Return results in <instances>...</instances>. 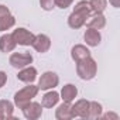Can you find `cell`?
Returning <instances> with one entry per match:
<instances>
[{
    "mask_svg": "<svg viewBox=\"0 0 120 120\" xmlns=\"http://www.w3.org/2000/svg\"><path fill=\"white\" fill-rule=\"evenodd\" d=\"M37 69L31 65H27L24 68H21L17 74V79L20 82H24V83H33L35 79H37Z\"/></svg>",
    "mask_w": 120,
    "mask_h": 120,
    "instance_id": "8",
    "label": "cell"
},
{
    "mask_svg": "<svg viewBox=\"0 0 120 120\" xmlns=\"http://www.w3.org/2000/svg\"><path fill=\"white\" fill-rule=\"evenodd\" d=\"M92 13H103L107 7V0H89Z\"/></svg>",
    "mask_w": 120,
    "mask_h": 120,
    "instance_id": "20",
    "label": "cell"
},
{
    "mask_svg": "<svg viewBox=\"0 0 120 120\" xmlns=\"http://www.w3.org/2000/svg\"><path fill=\"white\" fill-rule=\"evenodd\" d=\"M76 74L83 81L93 79L96 76V74H98V64H96V61L92 56H89L86 59H82V61L76 62Z\"/></svg>",
    "mask_w": 120,
    "mask_h": 120,
    "instance_id": "1",
    "label": "cell"
},
{
    "mask_svg": "<svg viewBox=\"0 0 120 120\" xmlns=\"http://www.w3.org/2000/svg\"><path fill=\"white\" fill-rule=\"evenodd\" d=\"M31 47H33L37 52L44 54V52H47V51L51 48V38H49L48 35H45V34H38V35H35V38H34Z\"/></svg>",
    "mask_w": 120,
    "mask_h": 120,
    "instance_id": "7",
    "label": "cell"
},
{
    "mask_svg": "<svg viewBox=\"0 0 120 120\" xmlns=\"http://www.w3.org/2000/svg\"><path fill=\"white\" fill-rule=\"evenodd\" d=\"M21 110H23V116L27 120H37L42 114V106H41V103L33 102V100L28 102L27 105H24L21 107Z\"/></svg>",
    "mask_w": 120,
    "mask_h": 120,
    "instance_id": "6",
    "label": "cell"
},
{
    "mask_svg": "<svg viewBox=\"0 0 120 120\" xmlns=\"http://www.w3.org/2000/svg\"><path fill=\"white\" fill-rule=\"evenodd\" d=\"M14 24H16L14 16L7 14V16H4V17L0 19V31H7V30H10Z\"/></svg>",
    "mask_w": 120,
    "mask_h": 120,
    "instance_id": "22",
    "label": "cell"
},
{
    "mask_svg": "<svg viewBox=\"0 0 120 120\" xmlns=\"http://www.w3.org/2000/svg\"><path fill=\"white\" fill-rule=\"evenodd\" d=\"M59 83V76L52 72V71H47L41 75V78L38 79V89L40 90H49V89H54L56 88Z\"/></svg>",
    "mask_w": 120,
    "mask_h": 120,
    "instance_id": "3",
    "label": "cell"
},
{
    "mask_svg": "<svg viewBox=\"0 0 120 120\" xmlns=\"http://www.w3.org/2000/svg\"><path fill=\"white\" fill-rule=\"evenodd\" d=\"M103 113V107L99 102H89V114H88V119H100Z\"/></svg>",
    "mask_w": 120,
    "mask_h": 120,
    "instance_id": "19",
    "label": "cell"
},
{
    "mask_svg": "<svg viewBox=\"0 0 120 120\" xmlns=\"http://www.w3.org/2000/svg\"><path fill=\"white\" fill-rule=\"evenodd\" d=\"M0 120H2V119H0Z\"/></svg>",
    "mask_w": 120,
    "mask_h": 120,
    "instance_id": "29",
    "label": "cell"
},
{
    "mask_svg": "<svg viewBox=\"0 0 120 120\" xmlns=\"http://www.w3.org/2000/svg\"><path fill=\"white\" fill-rule=\"evenodd\" d=\"M40 6L42 10L49 11L55 7V0H40Z\"/></svg>",
    "mask_w": 120,
    "mask_h": 120,
    "instance_id": "23",
    "label": "cell"
},
{
    "mask_svg": "<svg viewBox=\"0 0 120 120\" xmlns=\"http://www.w3.org/2000/svg\"><path fill=\"white\" fill-rule=\"evenodd\" d=\"M86 27L88 28H95V30H102L106 26V17L103 13H93L92 16L88 17L86 20Z\"/></svg>",
    "mask_w": 120,
    "mask_h": 120,
    "instance_id": "11",
    "label": "cell"
},
{
    "mask_svg": "<svg viewBox=\"0 0 120 120\" xmlns=\"http://www.w3.org/2000/svg\"><path fill=\"white\" fill-rule=\"evenodd\" d=\"M11 35H13L16 44H17V45H23V47L31 45L33 41H34V38H35V35H34L31 31H28L27 28H23V27L16 28V30L11 33Z\"/></svg>",
    "mask_w": 120,
    "mask_h": 120,
    "instance_id": "5",
    "label": "cell"
},
{
    "mask_svg": "<svg viewBox=\"0 0 120 120\" xmlns=\"http://www.w3.org/2000/svg\"><path fill=\"white\" fill-rule=\"evenodd\" d=\"M109 3H110L114 9H119V7H120V0H109Z\"/></svg>",
    "mask_w": 120,
    "mask_h": 120,
    "instance_id": "28",
    "label": "cell"
},
{
    "mask_svg": "<svg viewBox=\"0 0 120 120\" xmlns=\"http://www.w3.org/2000/svg\"><path fill=\"white\" fill-rule=\"evenodd\" d=\"M71 56H72V59L75 62H79L82 59H86V58L90 56V51H89L88 47H85L82 44H76L71 49Z\"/></svg>",
    "mask_w": 120,
    "mask_h": 120,
    "instance_id": "12",
    "label": "cell"
},
{
    "mask_svg": "<svg viewBox=\"0 0 120 120\" xmlns=\"http://www.w3.org/2000/svg\"><path fill=\"white\" fill-rule=\"evenodd\" d=\"M40 92L38 86L33 85V83H28V86H24L23 89H20L19 92H16L14 95V106H17L19 109H21L24 105H27L28 102H31L37 93Z\"/></svg>",
    "mask_w": 120,
    "mask_h": 120,
    "instance_id": "2",
    "label": "cell"
},
{
    "mask_svg": "<svg viewBox=\"0 0 120 120\" xmlns=\"http://www.w3.org/2000/svg\"><path fill=\"white\" fill-rule=\"evenodd\" d=\"M7 82V74L4 71H0V88H3Z\"/></svg>",
    "mask_w": 120,
    "mask_h": 120,
    "instance_id": "26",
    "label": "cell"
},
{
    "mask_svg": "<svg viewBox=\"0 0 120 120\" xmlns=\"http://www.w3.org/2000/svg\"><path fill=\"white\" fill-rule=\"evenodd\" d=\"M55 117L58 120H71L74 119V113H72V105L64 102L62 105H59L58 109L55 110Z\"/></svg>",
    "mask_w": 120,
    "mask_h": 120,
    "instance_id": "14",
    "label": "cell"
},
{
    "mask_svg": "<svg viewBox=\"0 0 120 120\" xmlns=\"http://www.w3.org/2000/svg\"><path fill=\"white\" fill-rule=\"evenodd\" d=\"M7 14H10L9 7H7V6H4V4H0V19L4 17V16H7Z\"/></svg>",
    "mask_w": 120,
    "mask_h": 120,
    "instance_id": "27",
    "label": "cell"
},
{
    "mask_svg": "<svg viewBox=\"0 0 120 120\" xmlns=\"http://www.w3.org/2000/svg\"><path fill=\"white\" fill-rule=\"evenodd\" d=\"M76 96H78V88L72 83L64 85L61 89V93H59V99H62V102H67V103H72Z\"/></svg>",
    "mask_w": 120,
    "mask_h": 120,
    "instance_id": "10",
    "label": "cell"
},
{
    "mask_svg": "<svg viewBox=\"0 0 120 120\" xmlns=\"http://www.w3.org/2000/svg\"><path fill=\"white\" fill-rule=\"evenodd\" d=\"M59 102V93L55 92L54 89H49L41 99V106L42 107H47V109H51L54 106H56Z\"/></svg>",
    "mask_w": 120,
    "mask_h": 120,
    "instance_id": "15",
    "label": "cell"
},
{
    "mask_svg": "<svg viewBox=\"0 0 120 120\" xmlns=\"http://www.w3.org/2000/svg\"><path fill=\"white\" fill-rule=\"evenodd\" d=\"M74 11H78L81 14H85L86 17H89L92 14V10H90V6H89V2H86V0H81V2H78L74 7Z\"/></svg>",
    "mask_w": 120,
    "mask_h": 120,
    "instance_id": "21",
    "label": "cell"
},
{
    "mask_svg": "<svg viewBox=\"0 0 120 120\" xmlns=\"http://www.w3.org/2000/svg\"><path fill=\"white\" fill-rule=\"evenodd\" d=\"M100 119H113V120H117V119H119V114H117V113H113V112H109V113H106V114L102 113Z\"/></svg>",
    "mask_w": 120,
    "mask_h": 120,
    "instance_id": "25",
    "label": "cell"
},
{
    "mask_svg": "<svg viewBox=\"0 0 120 120\" xmlns=\"http://www.w3.org/2000/svg\"><path fill=\"white\" fill-rule=\"evenodd\" d=\"M13 112H14V103L6 99L0 100V119L2 120L13 119Z\"/></svg>",
    "mask_w": 120,
    "mask_h": 120,
    "instance_id": "17",
    "label": "cell"
},
{
    "mask_svg": "<svg viewBox=\"0 0 120 120\" xmlns=\"http://www.w3.org/2000/svg\"><path fill=\"white\" fill-rule=\"evenodd\" d=\"M74 3V0H55V6H58L59 9H67Z\"/></svg>",
    "mask_w": 120,
    "mask_h": 120,
    "instance_id": "24",
    "label": "cell"
},
{
    "mask_svg": "<svg viewBox=\"0 0 120 120\" xmlns=\"http://www.w3.org/2000/svg\"><path fill=\"white\" fill-rule=\"evenodd\" d=\"M72 113H74V117L88 119V114H89V100H86V99L76 100L72 105Z\"/></svg>",
    "mask_w": 120,
    "mask_h": 120,
    "instance_id": "9",
    "label": "cell"
},
{
    "mask_svg": "<svg viewBox=\"0 0 120 120\" xmlns=\"http://www.w3.org/2000/svg\"><path fill=\"white\" fill-rule=\"evenodd\" d=\"M16 47H17V44L11 34H3L0 37V51L2 52H6V54L11 52Z\"/></svg>",
    "mask_w": 120,
    "mask_h": 120,
    "instance_id": "18",
    "label": "cell"
},
{
    "mask_svg": "<svg viewBox=\"0 0 120 120\" xmlns=\"http://www.w3.org/2000/svg\"><path fill=\"white\" fill-rule=\"evenodd\" d=\"M86 20H88V17L85 14H81L78 11H72L69 14V17H68V26L71 28H74V30H78V28L85 26Z\"/></svg>",
    "mask_w": 120,
    "mask_h": 120,
    "instance_id": "16",
    "label": "cell"
},
{
    "mask_svg": "<svg viewBox=\"0 0 120 120\" xmlns=\"http://www.w3.org/2000/svg\"><path fill=\"white\" fill-rule=\"evenodd\" d=\"M9 62L13 68L21 69V68L33 64V55L28 52H13L9 58Z\"/></svg>",
    "mask_w": 120,
    "mask_h": 120,
    "instance_id": "4",
    "label": "cell"
},
{
    "mask_svg": "<svg viewBox=\"0 0 120 120\" xmlns=\"http://www.w3.org/2000/svg\"><path fill=\"white\" fill-rule=\"evenodd\" d=\"M83 40L86 42V45L89 47H98L102 41V35H100V31L99 30H95V28H88L83 34Z\"/></svg>",
    "mask_w": 120,
    "mask_h": 120,
    "instance_id": "13",
    "label": "cell"
}]
</instances>
